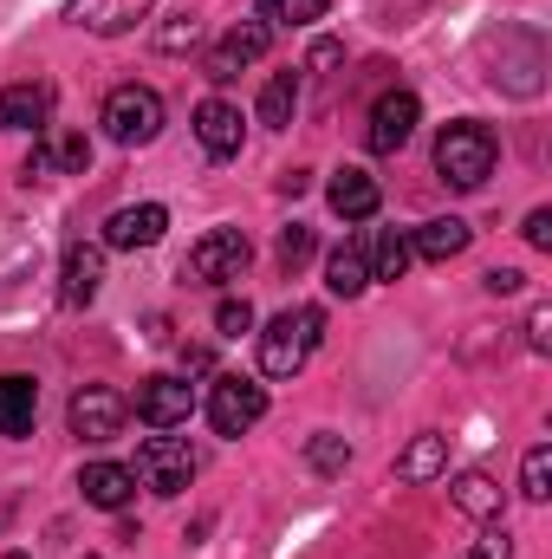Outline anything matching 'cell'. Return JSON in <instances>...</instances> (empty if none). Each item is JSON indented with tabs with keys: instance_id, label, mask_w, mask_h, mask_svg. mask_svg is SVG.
<instances>
[{
	"instance_id": "cell-14",
	"label": "cell",
	"mask_w": 552,
	"mask_h": 559,
	"mask_svg": "<svg viewBox=\"0 0 552 559\" xmlns=\"http://www.w3.org/2000/svg\"><path fill=\"white\" fill-rule=\"evenodd\" d=\"M163 228H169V209H163V202L118 209V215L105 222V248H124V254H137V248H156V241H163Z\"/></svg>"
},
{
	"instance_id": "cell-11",
	"label": "cell",
	"mask_w": 552,
	"mask_h": 559,
	"mask_svg": "<svg viewBox=\"0 0 552 559\" xmlns=\"http://www.w3.org/2000/svg\"><path fill=\"white\" fill-rule=\"evenodd\" d=\"M131 411L149 429H176V423H189V411H195V391H189V378H143Z\"/></svg>"
},
{
	"instance_id": "cell-10",
	"label": "cell",
	"mask_w": 552,
	"mask_h": 559,
	"mask_svg": "<svg viewBox=\"0 0 552 559\" xmlns=\"http://www.w3.org/2000/svg\"><path fill=\"white\" fill-rule=\"evenodd\" d=\"M267 46H274V26H267V20H241V26L208 52V66H202V72H208L215 85H228V79H241V66H254Z\"/></svg>"
},
{
	"instance_id": "cell-4",
	"label": "cell",
	"mask_w": 552,
	"mask_h": 559,
	"mask_svg": "<svg viewBox=\"0 0 552 559\" xmlns=\"http://www.w3.org/2000/svg\"><path fill=\"white\" fill-rule=\"evenodd\" d=\"M248 261H254V241H248L241 228H208V235L189 248L182 280H195V286H228V280L248 274Z\"/></svg>"
},
{
	"instance_id": "cell-34",
	"label": "cell",
	"mask_w": 552,
	"mask_h": 559,
	"mask_svg": "<svg viewBox=\"0 0 552 559\" xmlns=\"http://www.w3.org/2000/svg\"><path fill=\"white\" fill-rule=\"evenodd\" d=\"M461 559H507V534H501V527H488V534H481Z\"/></svg>"
},
{
	"instance_id": "cell-6",
	"label": "cell",
	"mask_w": 552,
	"mask_h": 559,
	"mask_svg": "<svg viewBox=\"0 0 552 559\" xmlns=\"http://www.w3.org/2000/svg\"><path fill=\"white\" fill-rule=\"evenodd\" d=\"M65 423H72V436L79 442H111V436H124V423H131V397L124 391H111V384H85L72 404H65Z\"/></svg>"
},
{
	"instance_id": "cell-8",
	"label": "cell",
	"mask_w": 552,
	"mask_h": 559,
	"mask_svg": "<svg viewBox=\"0 0 552 559\" xmlns=\"http://www.w3.org/2000/svg\"><path fill=\"white\" fill-rule=\"evenodd\" d=\"M85 176L92 169V138L85 131H39V143H33V156H26V182H39V176Z\"/></svg>"
},
{
	"instance_id": "cell-22",
	"label": "cell",
	"mask_w": 552,
	"mask_h": 559,
	"mask_svg": "<svg viewBox=\"0 0 552 559\" xmlns=\"http://www.w3.org/2000/svg\"><path fill=\"white\" fill-rule=\"evenodd\" d=\"M448 501H455L468 521H501V481H494L488 468H468V475H455Z\"/></svg>"
},
{
	"instance_id": "cell-19",
	"label": "cell",
	"mask_w": 552,
	"mask_h": 559,
	"mask_svg": "<svg viewBox=\"0 0 552 559\" xmlns=\"http://www.w3.org/2000/svg\"><path fill=\"white\" fill-rule=\"evenodd\" d=\"M33 423H39V384L33 378H20V371H7L0 378V436H33Z\"/></svg>"
},
{
	"instance_id": "cell-7",
	"label": "cell",
	"mask_w": 552,
	"mask_h": 559,
	"mask_svg": "<svg viewBox=\"0 0 552 559\" xmlns=\"http://www.w3.org/2000/svg\"><path fill=\"white\" fill-rule=\"evenodd\" d=\"M261 417H267V384H254V378H215L208 384V423H215V436H248Z\"/></svg>"
},
{
	"instance_id": "cell-29",
	"label": "cell",
	"mask_w": 552,
	"mask_h": 559,
	"mask_svg": "<svg viewBox=\"0 0 552 559\" xmlns=\"http://www.w3.org/2000/svg\"><path fill=\"white\" fill-rule=\"evenodd\" d=\"M312 248H319V241H312V228H299V222H292V228L279 235V267H286V274H299V267L312 261Z\"/></svg>"
},
{
	"instance_id": "cell-30",
	"label": "cell",
	"mask_w": 552,
	"mask_h": 559,
	"mask_svg": "<svg viewBox=\"0 0 552 559\" xmlns=\"http://www.w3.org/2000/svg\"><path fill=\"white\" fill-rule=\"evenodd\" d=\"M215 332H221V338L254 332V306H248V299H221V306H215Z\"/></svg>"
},
{
	"instance_id": "cell-12",
	"label": "cell",
	"mask_w": 552,
	"mask_h": 559,
	"mask_svg": "<svg viewBox=\"0 0 552 559\" xmlns=\"http://www.w3.org/2000/svg\"><path fill=\"white\" fill-rule=\"evenodd\" d=\"M98 286H105V248H92V241H72L65 248V261H59V306H92L98 299Z\"/></svg>"
},
{
	"instance_id": "cell-31",
	"label": "cell",
	"mask_w": 552,
	"mask_h": 559,
	"mask_svg": "<svg viewBox=\"0 0 552 559\" xmlns=\"http://www.w3.org/2000/svg\"><path fill=\"white\" fill-rule=\"evenodd\" d=\"M195 39H202V20H189V13H176V20L156 33V46H163V52H189Z\"/></svg>"
},
{
	"instance_id": "cell-27",
	"label": "cell",
	"mask_w": 552,
	"mask_h": 559,
	"mask_svg": "<svg viewBox=\"0 0 552 559\" xmlns=\"http://www.w3.org/2000/svg\"><path fill=\"white\" fill-rule=\"evenodd\" d=\"M305 462H312L319 475H345V462H351V442H345V436H332V429H319V436L305 442Z\"/></svg>"
},
{
	"instance_id": "cell-5",
	"label": "cell",
	"mask_w": 552,
	"mask_h": 559,
	"mask_svg": "<svg viewBox=\"0 0 552 559\" xmlns=\"http://www.w3.org/2000/svg\"><path fill=\"white\" fill-rule=\"evenodd\" d=\"M195 468H202V462H195V449H189L182 436H149V442L137 449V468H131V475H137V488L176 501V495L195 481Z\"/></svg>"
},
{
	"instance_id": "cell-39",
	"label": "cell",
	"mask_w": 552,
	"mask_h": 559,
	"mask_svg": "<svg viewBox=\"0 0 552 559\" xmlns=\"http://www.w3.org/2000/svg\"><path fill=\"white\" fill-rule=\"evenodd\" d=\"M85 559H98V554H85Z\"/></svg>"
},
{
	"instance_id": "cell-3",
	"label": "cell",
	"mask_w": 552,
	"mask_h": 559,
	"mask_svg": "<svg viewBox=\"0 0 552 559\" xmlns=\"http://www.w3.org/2000/svg\"><path fill=\"white\" fill-rule=\"evenodd\" d=\"M98 124H105V138L111 143L143 150V143H156V131H163V98H156L149 85H118V92L105 98Z\"/></svg>"
},
{
	"instance_id": "cell-36",
	"label": "cell",
	"mask_w": 552,
	"mask_h": 559,
	"mask_svg": "<svg viewBox=\"0 0 552 559\" xmlns=\"http://www.w3.org/2000/svg\"><path fill=\"white\" fill-rule=\"evenodd\" d=\"M305 182H312L305 169H286V176H279V195H305Z\"/></svg>"
},
{
	"instance_id": "cell-35",
	"label": "cell",
	"mask_w": 552,
	"mask_h": 559,
	"mask_svg": "<svg viewBox=\"0 0 552 559\" xmlns=\"http://www.w3.org/2000/svg\"><path fill=\"white\" fill-rule=\"evenodd\" d=\"M481 286H488V293H520V286H527V274H514V267H494Z\"/></svg>"
},
{
	"instance_id": "cell-1",
	"label": "cell",
	"mask_w": 552,
	"mask_h": 559,
	"mask_svg": "<svg viewBox=\"0 0 552 559\" xmlns=\"http://www.w3.org/2000/svg\"><path fill=\"white\" fill-rule=\"evenodd\" d=\"M494 156H501V143H494L488 124L455 118V124H442V138H435V176L468 195V189H481V182L494 176Z\"/></svg>"
},
{
	"instance_id": "cell-16",
	"label": "cell",
	"mask_w": 552,
	"mask_h": 559,
	"mask_svg": "<svg viewBox=\"0 0 552 559\" xmlns=\"http://www.w3.org/2000/svg\"><path fill=\"white\" fill-rule=\"evenodd\" d=\"M46 124H52V85L46 79L0 92V131H46Z\"/></svg>"
},
{
	"instance_id": "cell-25",
	"label": "cell",
	"mask_w": 552,
	"mask_h": 559,
	"mask_svg": "<svg viewBox=\"0 0 552 559\" xmlns=\"http://www.w3.org/2000/svg\"><path fill=\"white\" fill-rule=\"evenodd\" d=\"M410 235H397V228H391V235H377V248H371V280H404L410 274Z\"/></svg>"
},
{
	"instance_id": "cell-23",
	"label": "cell",
	"mask_w": 552,
	"mask_h": 559,
	"mask_svg": "<svg viewBox=\"0 0 552 559\" xmlns=\"http://www.w3.org/2000/svg\"><path fill=\"white\" fill-rule=\"evenodd\" d=\"M442 468H448V436H435V429H422L410 449L397 455V481H416V488H422V481H435Z\"/></svg>"
},
{
	"instance_id": "cell-21",
	"label": "cell",
	"mask_w": 552,
	"mask_h": 559,
	"mask_svg": "<svg viewBox=\"0 0 552 559\" xmlns=\"http://www.w3.org/2000/svg\"><path fill=\"white\" fill-rule=\"evenodd\" d=\"M468 241H475V228L455 222V215H442V222H422L410 235V254H422V261H455V254H468Z\"/></svg>"
},
{
	"instance_id": "cell-33",
	"label": "cell",
	"mask_w": 552,
	"mask_h": 559,
	"mask_svg": "<svg viewBox=\"0 0 552 559\" xmlns=\"http://www.w3.org/2000/svg\"><path fill=\"white\" fill-rule=\"evenodd\" d=\"M520 235H527V248H552V209H533L520 222Z\"/></svg>"
},
{
	"instance_id": "cell-13",
	"label": "cell",
	"mask_w": 552,
	"mask_h": 559,
	"mask_svg": "<svg viewBox=\"0 0 552 559\" xmlns=\"http://www.w3.org/2000/svg\"><path fill=\"white\" fill-rule=\"evenodd\" d=\"M241 138H248V124H241V111H235L228 98H208V105H195V143H202L215 163L241 156Z\"/></svg>"
},
{
	"instance_id": "cell-37",
	"label": "cell",
	"mask_w": 552,
	"mask_h": 559,
	"mask_svg": "<svg viewBox=\"0 0 552 559\" xmlns=\"http://www.w3.org/2000/svg\"><path fill=\"white\" fill-rule=\"evenodd\" d=\"M332 59H338V46H332V39H319V46H312V72H325Z\"/></svg>"
},
{
	"instance_id": "cell-15",
	"label": "cell",
	"mask_w": 552,
	"mask_h": 559,
	"mask_svg": "<svg viewBox=\"0 0 552 559\" xmlns=\"http://www.w3.org/2000/svg\"><path fill=\"white\" fill-rule=\"evenodd\" d=\"M149 7H156V0H72L65 13H72V26H85V33H98V39H118V33H131L137 20H149Z\"/></svg>"
},
{
	"instance_id": "cell-18",
	"label": "cell",
	"mask_w": 552,
	"mask_h": 559,
	"mask_svg": "<svg viewBox=\"0 0 552 559\" xmlns=\"http://www.w3.org/2000/svg\"><path fill=\"white\" fill-rule=\"evenodd\" d=\"M79 488H85V501L105 508V514H124V508L137 501V475H131L124 462H92V468L79 475Z\"/></svg>"
},
{
	"instance_id": "cell-32",
	"label": "cell",
	"mask_w": 552,
	"mask_h": 559,
	"mask_svg": "<svg viewBox=\"0 0 552 559\" xmlns=\"http://www.w3.org/2000/svg\"><path fill=\"white\" fill-rule=\"evenodd\" d=\"M527 345H533V352H552V306L547 299L527 312Z\"/></svg>"
},
{
	"instance_id": "cell-17",
	"label": "cell",
	"mask_w": 552,
	"mask_h": 559,
	"mask_svg": "<svg viewBox=\"0 0 552 559\" xmlns=\"http://www.w3.org/2000/svg\"><path fill=\"white\" fill-rule=\"evenodd\" d=\"M325 286H332L338 299H358V293L371 286V241H364V235H345V241L325 254Z\"/></svg>"
},
{
	"instance_id": "cell-24",
	"label": "cell",
	"mask_w": 552,
	"mask_h": 559,
	"mask_svg": "<svg viewBox=\"0 0 552 559\" xmlns=\"http://www.w3.org/2000/svg\"><path fill=\"white\" fill-rule=\"evenodd\" d=\"M292 111H299V72H274L267 92H261V124H267V131H286Z\"/></svg>"
},
{
	"instance_id": "cell-28",
	"label": "cell",
	"mask_w": 552,
	"mask_h": 559,
	"mask_svg": "<svg viewBox=\"0 0 552 559\" xmlns=\"http://www.w3.org/2000/svg\"><path fill=\"white\" fill-rule=\"evenodd\" d=\"M520 495H527V501H547L552 495V449L547 442L527 449V462H520Z\"/></svg>"
},
{
	"instance_id": "cell-20",
	"label": "cell",
	"mask_w": 552,
	"mask_h": 559,
	"mask_svg": "<svg viewBox=\"0 0 552 559\" xmlns=\"http://www.w3.org/2000/svg\"><path fill=\"white\" fill-rule=\"evenodd\" d=\"M325 195H332V215H345V222H371V215H377V202H384V195H377V182H371L364 169H338Z\"/></svg>"
},
{
	"instance_id": "cell-38",
	"label": "cell",
	"mask_w": 552,
	"mask_h": 559,
	"mask_svg": "<svg viewBox=\"0 0 552 559\" xmlns=\"http://www.w3.org/2000/svg\"><path fill=\"white\" fill-rule=\"evenodd\" d=\"M7 559H26V554H7Z\"/></svg>"
},
{
	"instance_id": "cell-9",
	"label": "cell",
	"mask_w": 552,
	"mask_h": 559,
	"mask_svg": "<svg viewBox=\"0 0 552 559\" xmlns=\"http://www.w3.org/2000/svg\"><path fill=\"white\" fill-rule=\"evenodd\" d=\"M416 124H422V105H416V92H384L377 105H371V150L377 156H397L404 143L416 138Z\"/></svg>"
},
{
	"instance_id": "cell-26",
	"label": "cell",
	"mask_w": 552,
	"mask_h": 559,
	"mask_svg": "<svg viewBox=\"0 0 552 559\" xmlns=\"http://www.w3.org/2000/svg\"><path fill=\"white\" fill-rule=\"evenodd\" d=\"M325 7L332 0H261V20L267 26H312V20H325Z\"/></svg>"
},
{
	"instance_id": "cell-2",
	"label": "cell",
	"mask_w": 552,
	"mask_h": 559,
	"mask_svg": "<svg viewBox=\"0 0 552 559\" xmlns=\"http://www.w3.org/2000/svg\"><path fill=\"white\" fill-rule=\"evenodd\" d=\"M319 338H325V312L319 306H286V312H274L267 332H261V371L267 378H299L305 358L319 352Z\"/></svg>"
}]
</instances>
